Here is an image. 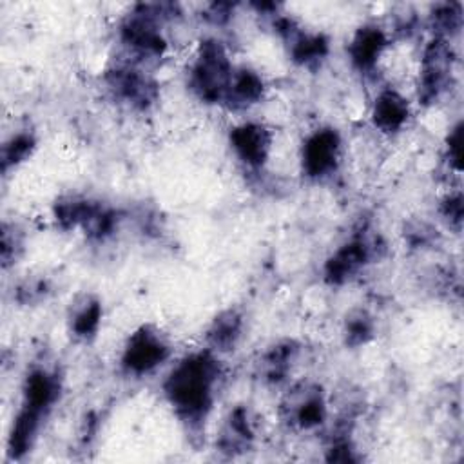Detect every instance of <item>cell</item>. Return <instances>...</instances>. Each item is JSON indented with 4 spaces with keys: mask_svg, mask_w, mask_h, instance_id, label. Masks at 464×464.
<instances>
[{
    "mask_svg": "<svg viewBox=\"0 0 464 464\" xmlns=\"http://www.w3.org/2000/svg\"><path fill=\"white\" fill-rule=\"evenodd\" d=\"M410 116H411L410 102L399 91L388 87L377 92L372 103L370 120L379 132L382 134L401 132L406 127Z\"/></svg>",
    "mask_w": 464,
    "mask_h": 464,
    "instance_id": "5bb4252c",
    "label": "cell"
},
{
    "mask_svg": "<svg viewBox=\"0 0 464 464\" xmlns=\"http://www.w3.org/2000/svg\"><path fill=\"white\" fill-rule=\"evenodd\" d=\"M103 208L100 201L80 198V196H69L63 199H58L54 203V219L60 228L72 230V228H85L92 223L96 214Z\"/></svg>",
    "mask_w": 464,
    "mask_h": 464,
    "instance_id": "e0dca14e",
    "label": "cell"
},
{
    "mask_svg": "<svg viewBox=\"0 0 464 464\" xmlns=\"http://www.w3.org/2000/svg\"><path fill=\"white\" fill-rule=\"evenodd\" d=\"M36 147V138L31 130H18L13 132L2 145L0 150V165L2 172L7 174L11 169L18 167L25 160L31 158L33 150Z\"/></svg>",
    "mask_w": 464,
    "mask_h": 464,
    "instance_id": "44dd1931",
    "label": "cell"
},
{
    "mask_svg": "<svg viewBox=\"0 0 464 464\" xmlns=\"http://www.w3.org/2000/svg\"><path fill=\"white\" fill-rule=\"evenodd\" d=\"M297 344L294 341H281L274 344L259 361L261 375L272 384L285 381L292 370V364L297 355Z\"/></svg>",
    "mask_w": 464,
    "mask_h": 464,
    "instance_id": "d6986e66",
    "label": "cell"
},
{
    "mask_svg": "<svg viewBox=\"0 0 464 464\" xmlns=\"http://www.w3.org/2000/svg\"><path fill=\"white\" fill-rule=\"evenodd\" d=\"M375 250L364 234L352 236L343 243L324 263L323 277L332 286H341L357 277V274L370 263Z\"/></svg>",
    "mask_w": 464,
    "mask_h": 464,
    "instance_id": "9c48e42d",
    "label": "cell"
},
{
    "mask_svg": "<svg viewBox=\"0 0 464 464\" xmlns=\"http://www.w3.org/2000/svg\"><path fill=\"white\" fill-rule=\"evenodd\" d=\"M373 332H375V323L366 310L359 308L346 315L344 328H343L346 346H352V348L364 346L373 337Z\"/></svg>",
    "mask_w": 464,
    "mask_h": 464,
    "instance_id": "7402d4cb",
    "label": "cell"
},
{
    "mask_svg": "<svg viewBox=\"0 0 464 464\" xmlns=\"http://www.w3.org/2000/svg\"><path fill=\"white\" fill-rule=\"evenodd\" d=\"M252 440H254V426H252L250 413L245 406H236L228 413L225 426L221 430L219 448L221 451L236 453V451L246 450Z\"/></svg>",
    "mask_w": 464,
    "mask_h": 464,
    "instance_id": "ac0fdd59",
    "label": "cell"
},
{
    "mask_svg": "<svg viewBox=\"0 0 464 464\" xmlns=\"http://www.w3.org/2000/svg\"><path fill=\"white\" fill-rule=\"evenodd\" d=\"M20 250H22V232H18V228L14 225L9 227L7 223H4V228H2V261H4V266L13 263L18 257Z\"/></svg>",
    "mask_w": 464,
    "mask_h": 464,
    "instance_id": "cb8c5ba5",
    "label": "cell"
},
{
    "mask_svg": "<svg viewBox=\"0 0 464 464\" xmlns=\"http://www.w3.org/2000/svg\"><path fill=\"white\" fill-rule=\"evenodd\" d=\"M455 51L448 38L431 36L422 49L419 69V100L435 103L451 85Z\"/></svg>",
    "mask_w": 464,
    "mask_h": 464,
    "instance_id": "5b68a950",
    "label": "cell"
},
{
    "mask_svg": "<svg viewBox=\"0 0 464 464\" xmlns=\"http://www.w3.org/2000/svg\"><path fill=\"white\" fill-rule=\"evenodd\" d=\"M49 294V283L42 277L36 279H27L24 281L18 288H16V299L24 304L29 303H38L42 299H45V295Z\"/></svg>",
    "mask_w": 464,
    "mask_h": 464,
    "instance_id": "d4e9b609",
    "label": "cell"
},
{
    "mask_svg": "<svg viewBox=\"0 0 464 464\" xmlns=\"http://www.w3.org/2000/svg\"><path fill=\"white\" fill-rule=\"evenodd\" d=\"M285 411L288 422L297 430L310 431L323 426L328 415L323 390L317 384H304L292 390Z\"/></svg>",
    "mask_w": 464,
    "mask_h": 464,
    "instance_id": "8fae6325",
    "label": "cell"
},
{
    "mask_svg": "<svg viewBox=\"0 0 464 464\" xmlns=\"http://www.w3.org/2000/svg\"><path fill=\"white\" fill-rule=\"evenodd\" d=\"M431 25H433V36L440 38H451L460 31L462 25V5L459 2H446L439 4L431 11Z\"/></svg>",
    "mask_w": 464,
    "mask_h": 464,
    "instance_id": "603a6c76",
    "label": "cell"
},
{
    "mask_svg": "<svg viewBox=\"0 0 464 464\" xmlns=\"http://www.w3.org/2000/svg\"><path fill=\"white\" fill-rule=\"evenodd\" d=\"M390 38L377 24L361 25L348 42V58L359 72H372L382 58Z\"/></svg>",
    "mask_w": 464,
    "mask_h": 464,
    "instance_id": "4fadbf2b",
    "label": "cell"
},
{
    "mask_svg": "<svg viewBox=\"0 0 464 464\" xmlns=\"http://www.w3.org/2000/svg\"><path fill=\"white\" fill-rule=\"evenodd\" d=\"M243 314L236 308H227L218 314L207 330V348L214 353L232 352L243 335Z\"/></svg>",
    "mask_w": 464,
    "mask_h": 464,
    "instance_id": "2e32d148",
    "label": "cell"
},
{
    "mask_svg": "<svg viewBox=\"0 0 464 464\" xmlns=\"http://www.w3.org/2000/svg\"><path fill=\"white\" fill-rule=\"evenodd\" d=\"M60 392V377L47 368L36 366L24 379L20 406L47 419V415L58 402Z\"/></svg>",
    "mask_w": 464,
    "mask_h": 464,
    "instance_id": "7c38bea8",
    "label": "cell"
},
{
    "mask_svg": "<svg viewBox=\"0 0 464 464\" xmlns=\"http://www.w3.org/2000/svg\"><path fill=\"white\" fill-rule=\"evenodd\" d=\"M174 4H138L120 25V40L129 53L140 60L161 58L167 51V40L161 25L174 18Z\"/></svg>",
    "mask_w": 464,
    "mask_h": 464,
    "instance_id": "7a4b0ae2",
    "label": "cell"
},
{
    "mask_svg": "<svg viewBox=\"0 0 464 464\" xmlns=\"http://www.w3.org/2000/svg\"><path fill=\"white\" fill-rule=\"evenodd\" d=\"M228 143L236 158L248 169H263L272 154V130L259 121H243L230 129Z\"/></svg>",
    "mask_w": 464,
    "mask_h": 464,
    "instance_id": "30bf717a",
    "label": "cell"
},
{
    "mask_svg": "<svg viewBox=\"0 0 464 464\" xmlns=\"http://www.w3.org/2000/svg\"><path fill=\"white\" fill-rule=\"evenodd\" d=\"M462 125L457 123L453 130L450 132L446 152H448V161L453 165L455 170H460V160H462Z\"/></svg>",
    "mask_w": 464,
    "mask_h": 464,
    "instance_id": "4316f807",
    "label": "cell"
},
{
    "mask_svg": "<svg viewBox=\"0 0 464 464\" xmlns=\"http://www.w3.org/2000/svg\"><path fill=\"white\" fill-rule=\"evenodd\" d=\"M172 353L167 337L154 326L143 324L136 328L125 341L120 366L127 375L143 377L158 370Z\"/></svg>",
    "mask_w": 464,
    "mask_h": 464,
    "instance_id": "277c9868",
    "label": "cell"
},
{
    "mask_svg": "<svg viewBox=\"0 0 464 464\" xmlns=\"http://www.w3.org/2000/svg\"><path fill=\"white\" fill-rule=\"evenodd\" d=\"M440 214L450 223V227H453L455 230L460 228V223H462V196H460V192L446 196V199L440 205Z\"/></svg>",
    "mask_w": 464,
    "mask_h": 464,
    "instance_id": "484cf974",
    "label": "cell"
},
{
    "mask_svg": "<svg viewBox=\"0 0 464 464\" xmlns=\"http://www.w3.org/2000/svg\"><path fill=\"white\" fill-rule=\"evenodd\" d=\"M221 364L208 348L179 359L163 381V395L174 413L187 424L196 426L212 410Z\"/></svg>",
    "mask_w": 464,
    "mask_h": 464,
    "instance_id": "6da1fadb",
    "label": "cell"
},
{
    "mask_svg": "<svg viewBox=\"0 0 464 464\" xmlns=\"http://www.w3.org/2000/svg\"><path fill=\"white\" fill-rule=\"evenodd\" d=\"M107 89L116 100L132 109H149L160 94L158 83L134 65H116L105 72Z\"/></svg>",
    "mask_w": 464,
    "mask_h": 464,
    "instance_id": "52a82bcc",
    "label": "cell"
},
{
    "mask_svg": "<svg viewBox=\"0 0 464 464\" xmlns=\"http://www.w3.org/2000/svg\"><path fill=\"white\" fill-rule=\"evenodd\" d=\"M234 65L225 45L208 38L203 40L188 69V87L205 103H223Z\"/></svg>",
    "mask_w": 464,
    "mask_h": 464,
    "instance_id": "3957f363",
    "label": "cell"
},
{
    "mask_svg": "<svg viewBox=\"0 0 464 464\" xmlns=\"http://www.w3.org/2000/svg\"><path fill=\"white\" fill-rule=\"evenodd\" d=\"M102 317V303L96 297H87L71 317V334L80 341H91L100 330Z\"/></svg>",
    "mask_w": 464,
    "mask_h": 464,
    "instance_id": "ffe728a7",
    "label": "cell"
},
{
    "mask_svg": "<svg viewBox=\"0 0 464 464\" xmlns=\"http://www.w3.org/2000/svg\"><path fill=\"white\" fill-rule=\"evenodd\" d=\"M343 140L337 129L321 127L312 130L301 145V170L310 179L332 176L341 161Z\"/></svg>",
    "mask_w": 464,
    "mask_h": 464,
    "instance_id": "8992f818",
    "label": "cell"
},
{
    "mask_svg": "<svg viewBox=\"0 0 464 464\" xmlns=\"http://www.w3.org/2000/svg\"><path fill=\"white\" fill-rule=\"evenodd\" d=\"M266 85L263 76L250 67H234L223 103L234 111H245L259 103L265 96Z\"/></svg>",
    "mask_w": 464,
    "mask_h": 464,
    "instance_id": "9a60e30c",
    "label": "cell"
},
{
    "mask_svg": "<svg viewBox=\"0 0 464 464\" xmlns=\"http://www.w3.org/2000/svg\"><path fill=\"white\" fill-rule=\"evenodd\" d=\"M272 24L276 33L285 40L288 54L295 63L303 67H312L326 58L330 51V42L323 33L306 31L285 14H274Z\"/></svg>",
    "mask_w": 464,
    "mask_h": 464,
    "instance_id": "ba28073f",
    "label": "cell"
},
{
    "mask_svg": "<svg viewBox=\"0 0 464 464\" xmlns=\"http://www.w3.org/2000/svg\"><path fill=\"white\" fill-rule=\"evenodd\" d=\"M234 11V5L232 4H210L208 5V11H207V18L212 22V24H225L228 18H230V13Z\"/></svg>",
    "mask_w": 464,
    "mask_h": 464,
    "instance_id": "83f0119b",
    "label": "cell"
}]
</instances>
